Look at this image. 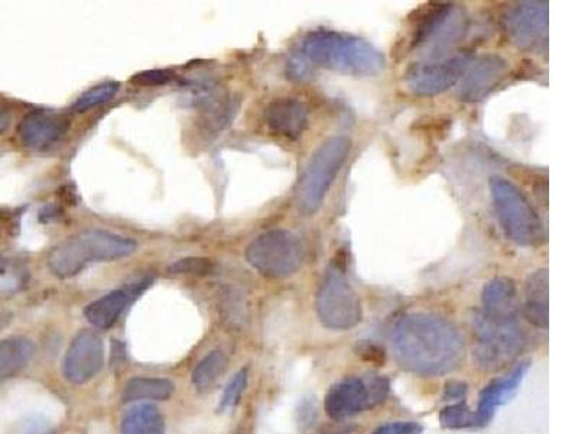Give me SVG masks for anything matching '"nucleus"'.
<instances>
[{
    "instance_id": "34",
    "label": "nucleus",
    "mask_w": 578,
    "mask_h": 434,
    "mask_svg": "<svg viewBox=\"0 0 578 434\" xmlns=\"http://www.w3.org/2000/svg\"><path fill=\"white\" fill-rule=\"evenodd\" d=\"M9 123H11V116L5 109L0 108V134L8 129Z\"/></svg>"
},
{
    "instance_id": "6",
    "label": "nucleus",
    "mask_w": 578,
    "mask_h": 434,
    "mask_svg": "<svg viewBox=\"0 0 578 434\" xmlns=\"http://www.w3.org/2000/svg\"><path fill=\"white\" fill-rule=\"evenodd\" d=\"M476 338L477 364L485 371H499L511 364L525 345V336L518 320H499L477 310L472 319Z\"/></svg>"
},
{
    "instance_id": "3",
    "label": "nucleus",
    "mask_w": 578,
    "mask_h": 434,
    "mask_svg": "<svg viewBox=\"0 0 578 434\" xmlns=\"http://www.w3.org/2000/svg\"><path fill=\"white\" fill-rule=\"evenodd\" d=\"M135 241L102 229H89L55 246L48 255V268L61 280L76 277L94 262L116 261L135 254Z\"/></svg>"
},
{
    "instance_id": "23",
    "label": "nucleus",
    "mask_w": 578,
    "mask_h": 434,
    "mask_svg": "<svg viewBox=\"0 0 578 434\" xmlns=\"http://www.w3.org/2000/svg\"><path fill=\"white\" fill-rule=\"evenodd\" d=\"M120 432L122 434H165L164 417L152 404H139L125 414Z\"/></svg>"
},
{
    "instance_id": "29",
    "label": "nucleus",
    "mask_w": 578,
    "mask_h": 434,
    "mask_svg": "<svg viewBox=\"0 0 578 434\" xmlns=\"http://www.w3.org/2000/svg\"><path fill=\"white\" fill-rule=\"evenodd\" d=\"M213 270V264L210 259L203 258H185L175 262L170 268L174 274H209Z\"/></svg>"
},
{
    "instance_id": "2",
    "label": "nucleus",
    "mask_w": 578,
    "mask_h": 434,
    "mask_svg": "<svg viewBox=\"0 0 578 434\" xmlns=\"http://www.w3.org/2000/svg\"><path fill=\"white\" fill-rule=\"evenodd\" d=\"M303 54L316 66L356 77L378 76L386 64L375 45L331 29L310 32L303 41Z\"/></svg>"
},
{
    "instance_id": "21",
    "label": "nucleus",
    "mask_w": 578,
    "mask_h": 434,
    "mask_svg": "<svg viewBox=\"0 0 578 434\" xmlns=\"http://www.w3.org/2000/svg\"><path fill=\"white\" fill-rule=\"evenodd\" d=\"M34 353V343L29 339L14 336L0 340V380L15 377L27 368Z\"/></svg>"
},
{
    "instance_id": "31",
    "label": "nucleus",
    "mask_w": 578,
    "mask_h": 434,
    "mask_svg": "<svg viewBox=\"0 0 578 434\" xmlns=\"http://www.w3.org/2000/svg\"><path fill=\"white\" fill-rule=\"evenodd\" d=\"M422 430L421 424L415 421H399L379 427L373 434H421Z\"/></svg>"
},
{
    "instance_id": "30",
    "label": "nucleus",
    "mask_w": 578,
    "mask_h": 434,
    "mask_svg": "<svg viewBox=\"0 0 578 434\" xmlns=\"http://www.w3.org/2000/svg\"><path fill=\"white\" fill-rule=\"evenodd\" d=\"M11 434H55L53 424L41 416H32L19 421Z\"/></svg>"
},
{
    "instance_id": "10",
    "label": "nucleus",
    "mask_w": 578,
    "mask_h": 434,
    "mask_svg": "<svg viewBox=\"0 0 578 434\" xmlns=\"http://www.w3.org/2000/svg\"><path fill=\"white\" fill-rule=\"evenodd\" d=\"M472 64V55L459 54L431 58L412 64L405 73V83L418 96H435L456 86Z\"/></svg>"
},
{
    "instance_id": "12",
    "label": "nucleus",
    "mask_w": 578,
    "mask_h": 434,
    "mask_svg": "<svg viewBox=\"0 0 578 434\" xmlns=\"http://www.w3.org/2000/svg\"><path fill=\"white\" fill-rule=\"evenodd\" d=\"M105 365L102 339L92 330H83L71 342L64 356V377L71 384L81 385L93 380Z\"/></svg>"
},
{
    "instance_id": "20",
    "label": "nucleus",
    "mask_w": 578,
    "mask_h": 434,
    "mask_svg": "<svg viewBox=\"0 0 578 434\" xmlns=\"http://www.w3.org/2000/svg\"><path fill=\"white\" fill-rule=\"evenodd\" d=\"M548 270H541L529 274L525 283V316L532 325L539 329H548L550 322V304H548Z\"/></svg>"
},
{
    "instance_id": "8",
    "label": "nucleus",
    "mask_w": 578,
    "mask_h": 434,
    "mask_svg": "<svg viewBox=\"0 0 578 434\" xmlns=\"http://www.w3.org/2000/svg\"><path fill=\"white\" fill-rule=\"evenodd\" d=\"M316 309L321 323L331 330H350L362 322V301L337 262L327 268L321 280Z\"/></svg>"
},
{
    "instance_id": "9",
    "label": "nucleus",
    "mask_w": 578,
    "mask_h": 434,
    "mask_svg": "<svg viewBox=\"0 0 578 434\" xmlns=\"http://www.w3.org/2000/svg\"><path fill=\"white\" fill-rule=\"evenodd\" d=\"M389 380L382 375L349 377L330 388L324 400L327 416L343 421L382 404L389 394Z\"/></svg>"
},
{
    "instance_id": "7",
    "label": "nucleus",
    "mask_w": 578,
    "mask_h": 434,
    "mask_svg": "<svg viewBox=\"0 0 578 434\" xmlns=\"http://www.w3.org/2000/svg\"><path fill=\"white\" fill-rule=\"evenodd\" d=\"M305 249L295 233L274 229L259 235L246 249V261L259 274L272 280H284L303 267Z\"/></svg>"
},
{
    "instance_id": "1",
    "label": "nucleus",
    "mask_w": 578,
    "mask_h": 434,
    "mask_svg": "<svg viewBox=\"0 0 578 434\" xmlns=\"http://www.w3.org/2000/svg\"><path fill=\"white\" fill-rule=\"evenodd\" d=\"M396 359L422 377L456 371L464 358L459 330L435 314L412 313L396 323L392 335Z\"/></svg>"
},
{
    "instance_id": "24",
    "label": "nucleus",
    "mask_w": 578,
    "mask_h": 434,
    "mask_svg": "<svg viewBox=\"0 0 578 434\" xmlns=\"http://www.w3.org/2000/svg\"><path fill=\"white\" fill-rule=\"evenodd\" d=\"M227 369V358L222 351L207 353L193 372V384L200 393L210 391L223 377Z\"/></svg>"
},
{
    "instance_id": "18",
    "label": "nucleus",
    "mask_w": 578,
    "mask_h": 434,
    "mask_svg": "<svg viewBox=\"0 0 578 434\" xmlns=\"http://www.w3.org/2000/svg\"><path fill=\"white\" fill-rule=\"evenodd\" d=\"M529 362H522L505 377L496 378L483 388L479 395L476 413L477 426H486L495 416L496 410L516 394L524 381Z\"/></svg>"
},
{
    "instance_id": "5",
    "label": "nucleus",
    "mask_w": 578,
    "mask_h": 434,
    "mask_svg": "<svg viewBox=\"0 0 578 434\" xmlns=\"http://www.w3.org/2000/svg\"><path fill=\"white\" fill-rule=\"evenodd\" d=\"M490 193L496 216L509 241L528 248L544 244L545 229L541 217L515 184L502 177H492Z\"/></svg>"
},
{
    "instance_id": "13",
    "label": "nucleus",
    "mask_w": 578,
    "mask_h": 434,
    "mask_svg": "<svg viewBox=\"0 0 578 434\" xmlns=\"http://www.w3.org/2000/svg\"><path fill=\"white\" fill-rule=\"evenodd\" d=\"M506 31L522 50H535L547 40L548 2H522L506 16Z\"/></svg>"
},
{
    "instance_id": "28",
    "label": "nucleus",
    "mask_w": 578,
    "mask_h": 434,
    "mask_svg": "<svg viewBox=\"0 0 578 434\" xmlns=\"http://www.w3.org/2000/svg\"><path fill=\"white\" fill-rule=\"evenodd\" d=\"M174 77L170 70H148L135 74L131 82L141 87H158L172 82Z\"/></svg>"
},
{
    "instance_id": "32",
    "label": "nucleus",
    "mask_w": 578,
    "mask_h": 434,
    "mask_svg": "<svg viewBox=\"0 0 578 434\" xmlns=\"http://www.w3.org/2000/svg\"><path fill=\"white\" fill-rule=\"evenodd\" d=\"M467 391H469V387H467L466 382H447L446 388H444V400L451 401V403L463 401L466 398Z\"/></svg>"
},
{
    "instance_id": "14",
    "label": "nucleus",
    "mask_w": 578,
    "mask_h": 434,
    "mask_svg": "<svg viewBox=\"0 0 578 434\" xmlns=\"http://www.w3.org/2000/svg\"><path fill=\"white\" fill-rule=\"evenodd\" d=\"M70 119L53 110L29 112L18 126L22 145L28 150L45 151L57 145L68 134Z\"/></svg>"
},
{
    "instance_id": "17",
    "label": "nucleus",
    "mask_w": 578,
    "mask_h": 434,
    "mask_svg": "<svg viewBox=\"0 0 578 434\" xmlns=\"http://www.w3.org/2000/svg\"><path fill=\"white\" fill-rule=\"evenodd\" d=\"M151 281L142 280L138 283L126 285L125 288L112 291L106 294L102 299L93 301L84 309V316L89 320L90 325L97 327V329H110L119 317L125 312L126 307L132 303L136 297L141 296L142 293L149 287Z\"/></svg>"
},
{
    "instance_id": "19",
    "label": "nucleus",
    "mask_w": 578,
    "mask_h": 434,
    "mask_svg": "<svg viewBox=\"0 0 578 434\" xmlns=\"http://www.w3.org/2000/svg\"><path fill=\"white\" fill-rule=\"evenodd\" d=\"M482 303V312L492 319L518 320V288L511 278L498 277L489 281L483 288Z\"/></svg>"
},
{
    "instance_id": "33",
    "label": "nucleus",
    "mask_w": 578,
    "mask_h": 434,
    "mask_svg": "<svg viewBox=\"0 0 578 434\" xmlns=\"http://www.w3.org/2000/svg\"><path fill=\"white\" fill-rule=\"evenodd\" d=\"M288 73L292 79H303L305 74H307V66L301 58L294 57L288 63Z\"/></svg>"
},
{
    "instance_id": "16",
    "label": "nucleus",
    "mask_w": 578,
    "mask_h": 434,
    "mask_svg": "<svg viewBox=\"0 0 578 434\" xmlns=\"http://www.w3.org/2000/svg\"><path fill=\"white\" fill-rule=\"evenodd\" d=\"M310 112L307 105L292 97H281L269 103L265 110V122L272 134L285 139L301 138L308 128Z\"/></svg>"
},
{
    "instance_id": "22",
    "label": "nucleus",
    "mask_w": 578,
    "mask_h": 434,
    "mask_svg": "<svg viewBox=\"0 0 578 434\" xmlns=\"http://www.w3.org/2000/svg\"><path fill=\"white\" fill-rule=\"evenodd\" d=\"M175 385L165 378L136 377L126 382L123 388V403L136 401H165L174 394Z\"/></svg>"
},
{
    "instance_id": "25",
    "label": "nucleus",
    "mask_w": 578,
    "mask_h": 434,
    "mask_svg": "<svg viewBox=\"0 0 578 434\" xmlns=\"http://www.w3.org/2000/svg\"><path fill=\"white\" fill-rule=\"evenodd\" d=\"M441 426L446 429L460 430L470 429V427H477L476 413L467 406L466 401H457L451 403L450 406L443 408L438 416Z\"/></svg>"
},
{
    "instance_id": "15",
    "label": "nucleus",
    "mask_w": 578,
    "mask_h": 434,
    "mask_svg": "<svg viewBox=\"0 0 578 434\" xmlns=\"http://www.w3.org/2000/svg\"><path fill=\"white\" fill-rule=\"evenodd\" d=\"M509 74V64L498 54H486L470 64L461 79L459 90L463 102H482Z\"/></svg>"
},
{
    "instance_id": "11",
    "label": "nucleus",
    "mask_w": 578,
    "mask_h": 434,
    "mask_svg": "<svg viewBox=\"0 0 578 434\" xmlns=\"http://www.w3.org/2000/svg\"><path fill=\"white\" fill-rule=\"evenodd\" d=\"M464 29L466 18L456 5L441 3L431 6L415 28L412 47L431 45L435 53L433 58H437L444 47L463 37Z\"/></svg>"
},
{
    "instance_id": "26",
    "label": "nucleus",
    "mask_w": 578,
    "mask_h": 434,
    "mask_svg": "<svg viewBox=\"0 0 578 434\" xmlns=\"http://www.w3.org/2000/svg\"><path fill=\"white\" fill-rule=\"evenodd\" d=\"M119 89L120 84L118 82L97 84V86L84 92L83 95L74 102L73 110L77 113L89 112V110L97 108V106L103 105V103H107L109 100L115 99Z\"/></svg>"
},
{
    "instance_id": "27",
    "label": "nucleus",
    "mask_w": 578,
    "mask_h": 434,
    "mask_svg": "<svg viewBox=\"0 0 578 434\" xmlns=\"http://www.w3.org/2000/svg\"><path fill=\"white\" fill-rule=\"evenodd\" d=\"M246 385H248V369L243 368L230 380L229 385L224 390L219 407L222 413L233 410L239 404L242 394L245 393Z\"/></svg>"
},
{
    "instance_id": "4",
    "label": "nucleus",
    "mask_w": 578,
    "mask_h": 434,
    "mask_svg": "<svg viewBox=\"0 0 578 434\" xmlns=\"http://www.w3.org/2000/svg\"><path fill=\"white\" fill-rule=\"evenodd\" d=\"M352 150L347 136L337 135L326 139L311 155L295 187V204L301 215H316L323 206L327 193L342 171Z\"/></svg>"
}]
</instances>
